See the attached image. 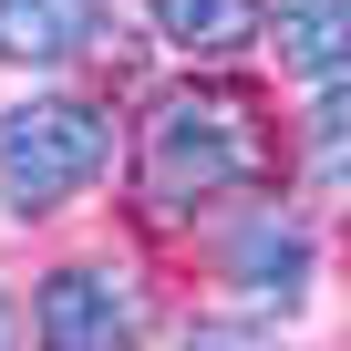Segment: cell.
Instances as JSON below:
<instances>
[{
	"label": "cell",
	"instance_id": "1",
	"mask_svg": "<svg viewBox=\"0 0 351 351\" xmlns=\"http://www.w3.org/2000/svg\"><path fill=\"white\" fill-rule=\"evenodd\" d=\"M269 155H279L269 145V104L248 83H176V93H155V114L134 134V207L155 228H176V217L258 186Z\"/></svg>",
	"mask_w": 351,
	"mask_h": 351
},
{
	"label": "cell",
	"instance_id": "2",
	"mask_svg": "<svg viewBox=\"0 0 351 351\" xmlns=\"http://www.w3.org/2000/svg\"><path fill=\"white\" fill-rule=\"evenodd\" d=\"M104 155H114V124L93 104L73 93L21 104V114H0V197H11V217H52L104 176Z\"/></svg>",
	"mask_w": 351,
	"mask_h": 351
},
{
	"label": "cell",
	"instance_id": "3",
	"mask_svg": "<svg viewBox=\"0 0 351 351\" xmlns=\"http://www.w3.org/2000/svg\"><path fill=\"white\" fill-rule=\"evenodd\" d=\"M134 320H145V300H134V279H114V269H52V279H42V310H32V330H42L52 351H124Z\"/></svg>",
	"mask_w": 351,
	"mask_h": 351
},
{
	"label": "cell",
	"instance_id": "4",
	"mask_svg": "<svg viewBox=\"0 0 351 351\" xmlns=\"http://www.w3.org/2000/svg\"><path fill=\"white\" fill-rule=\"evenodd\" d=\"M104 42V0H0V62L52 73Z\"/></svg>",
	"mask_w": 351,
	"mask_h": 351
},
{
	"label": "cell",
	"instance_id": "5",
	"mask_svg": "<svg viewBox=\"0 0 351 351\" xmlns=\"http://www.w3.org/2000/svg\"><path fill=\"white\" fill-rule=\"evenodd\" d=\"M228 279H238L258 310H289V300L310 289V238H300L289 217H248V228L228 238Z\"/></svg>",
	"mask_w": 351,
	"mask_h": 351
},
{
	"label": "cell",
	"instance_id": "6",
	"mask_svg": "<svg viewBox=\"0 0 351 351\" xmlns=\"http://www.w3.org/2000/svg\"><path fill=\"white\" fill-rule=\"evenodd\" d=\"M269 42H279V62L310 73V83L351 73V0H289V11L269 21Z\"/></svg>",
	"mask_w": 351,
	"mask_h": 351
},
{
	"label": "cell",
	"instance_id": "7",
	"mask_svg": "<svg viewBox=\"0 0 351 351\" xmlns=\"http://www.w3.org/2000/svg\"><path fill=\"white\" fill-rule=\"evenodd\" d=\"M145 11H155V32L176 52H238V42H258V0H145Z\"/></svg>",
	"mask_w": 351,
	"mask_h": 351
},
{
	"label": "cell",
	"instance_id": "8",
	"mask_svg": "<svg viewBox=\"0 0 351 351\" xmlns=\"http://www.w3.org/2000/svg\"><path fill=\"white\" fill-rule=\"evenodd\" d=\"M310 134H320V165L341 176V165H351V73H330V83H320V104H310Z\"/></svg>",
	"mask_w": 351,
	"mask_h": 351
},
{
	"label": "cell",
	"instance_id": "9",
	"mask_svg": "<svg viewBox=\"0 0 351 351\" xmlns=\"http://www.w3.org/2000/svg\"><path fill=\"white\" fill-rule=\"evenodd\" d=\"M0 351H21V300L0 289Z\"/></svg>",
	"mask_w": 351,
	"mask_h": 351
},
{
	"label": "cell",
	"instance_id": "10",
	"mask_svg": "<svg viewBox=\"0 0 351 351\" xmlns=\"http://www.w3.org/2000/svg\"><path fill=\"white\" fill-rule=\"evenodd\" d=\"M176 351H248L238 330H197V341H176Z\"/></svg>",
	"mask_w": 351,
	"mask_h": 351
}]
</instances>
